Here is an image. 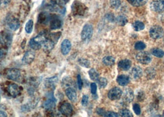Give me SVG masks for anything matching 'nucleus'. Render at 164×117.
Returning a JSON list of instances; mask_svg holds the SVG:
<instances>
[{
  "instance_id": "nucleus-1",
  "label": "nucleus",
  "mask_w": 164,
  "mask_h": 117,
  "mask_svg": "<svg viewBox=\"0 0 164 117\" xmlns=\"http://www.w3.org/2000/svg\"><path fill=\"white\" fill-rule=\"evenodd\" d=\"M49 33L46 32H41L35 37L32 38L29 42L30 47L33 50H39L41 48L43 44L48 38Z\"/></svg>"
},
{
  "instance_id": "nucleus-2",
  "label": "nucleus",
  "mask_w": 164,
  "mask_h": 117,
  "mask_svg": "<svg viewBox=\"0 0 164 117\" xmlns=\"http://www.w3.org/2000/svg\"><path fill=\"white\" fill-rule=\"evenodd\" d=\"M61 35V32H56L48 34V38L43 44V49L46 51L52 50Z\"/></svg>"
},
{
  "instance_id": "nucleus-3",
  "label": "nucleus",
  "mask_w": 164,
  "mask_h": 117,
  "mask_svg": "<svg viewBox=\"0 0 164 117\" xmlns=\"http://www.w3.org/2000/svg\"><path fill=\"white\" fill-rule=\"evenodd\" d=\"M12 36L11 33L7 31H2L0 32V50L8 51L11 42Z\"/></svg>"
},
{
  "instance_id": "nucleus-4",
  "label": "nucleus",
  "mask_w": 164,
  "mask_h": 117,
  "mask_svg": "<svg viewBox=\"0 0 164 117\" xmlns=\"http://www.w3.org/2000/svg\"><path fill=\"white\" fill-rule=\"evenodd\" d=\"M149 35L154 40L160 39L164 37V30L161 26L155 25L150 29Z\"/></svg>"
},
{
  "instance_id": "nucleus-5",
  "label": "nucleus",
  "mask_w": 164,
  "mask_h": 117,
  "mask_svg": "<svg viewBox=\"0 0 164 117\" xmlns=\"http://www.w3.org/2000/svg\"><path fill=\"white\" fill-rule=\"evenodd\" d=\"M136 60L138 62L142 64H148L152 60V56L149 53L146 51L140 52L136 54Z\"/></svg>"
},
{
  "instance_id": "nucleus-6",
  "label": "nucleus",
  "mask_w": 164,
  "mask_h": 117,
  "mask_svg": "<svg viewBox=\"0 0 164 117\" xmlns=\"http://www.w3.org/2000/svg\"><path fill=\"white\" fill-rule=\"evenodd\" d=\"M6 76L8 80L18 81L21 77V72L19 69L11 68L7 70Z\"/></svg>"
},
{
  "instance_id": "nucleus-7",
  "label": "nucleus",
  "mask_w": 164,
  "mask_h": 117,
  "mask_svg": "<svg viewBox=\"0 0 164 117\" xmlns=\"http://www.w3.org/2000/svg\"><path fill=\"white\" fill-rule=\"evenodd\" d=\"M93 28L90 24H86L83 28L81 33V38L83 41L89 40L93 35Z\"/></svg>"
},
{
  "instance_id": "nucleus-8",
  "label": "nucleus",
  "mask_w": 164,
  "mask_h": 117,
  "mask_svg": "<svg viewBox=\"0 0 164 117\" xmlns=\"http://www.w3.org/2000/svg\"><path fill=\"white\" fill-rule=\"evenodd\" d=\"M59 110L63 115L67 116V117L72 115L74 112L72 105L67 102H65L61 104L59 107Z\"/></svg>"
},
{
  "instance_id": "nucleus-9",
  "label": "nucleus",
  "mask_w": 164,
  "mask_h": 117,
  "mask_svg": "<svg viewBox=\"0 0 164 117\" xmlns=\"http://www.w3.org/2000/svg\"><path fill=\"white\" fill-rule=\"evenodd\" d=\"M122 91L120 88L118 87H115L112 88L108 93V98L112 101L118 100L122 96Z\"/></svg>"
},
{
  "instance_id": "nucleus-10",
  "label": "nucleus",
  "mask_w": 164,
  "mask_h": 117,
  "mask_svg": "<svg viewBox=\"0 0 164 117\" xmlns=\"http://www.w3.org/2000/svg\"><path fill=\"white\" fill-rule=\"evenodd\" d=\"M86 11V7L79 2H75L72 4V12L76 15H83Z\"/></svg>"
},
{
  "instance_id": "nucleus-11",
  "label": "nucleus",
  "mask_w": 164,
  "mask_h": 117,
  "mask_svg": "<svg viewBox=\"0 0 164 117\" xmlns=\"http://www.w3.org/2000/svg\"><path fill=\"white\" fill-rule=\"evenodd\" d=\"M50 28L52 30L60 28L63 25V21L58 15H52L50 18Z\"/></svg>"
},
{
  "instance_id": "nucleus-12",
  "label": "nucleus",
  "mask_w": 164,
  "mask_h": 117,
  "mask_svg": "<svg viewBox=\"0 0 164 117\" xmlns=\"http://www.w3.org/2000/svg\"><path fill=\"white\" fill-rule=\"evenodd\" d=\"M7 91L11 96L16 98L20 95L21 93V88L16 84H10L7 88Z\"/></svg>"
},
{
  "instance_id": "nucleus-13",
  "label": "nucleus",
  "mask_w": 164,
  "mask_h": 117,
  "mask_svg": "<svg viewBox=\"0 0 164 117\" xmlns=\"http://www.w3.org/2000/svg\"><path fill=\"white\" fill-rule=\"evenodd\" d=\"M153 11L161 12L164 10V0H154L151 4Z\"/></svg>"
},
{
  "instance_id": "nucleus-14",
  "label": "nucleus",
  "mask_w": 164,
  "mask_h": 117,
  "mask_svg": "<svg viewBox=\"0 0 164 117\" xmlns=\"http://www.w3.org/2000/svg\"><path fill=\"white\" fill-rule=\"evenodd\" d=\"M71 47H72V45H71V41L67 39L64 40L62 42L61 46V50L62 54L64 56L67 55L71 51Z\"/></svg>"
},
{
  "instance_id": "nucleus-15",
  "label": "nucleus",
  "mask_w": 164,
  "mask_h": 117,
  "mask_svg": "<svg viewBox=\"0 0 164 117\" xmlns=\"http://www.w3.org/2000/svg\"><path fill=\"white\" fill-rule=\"evenodd\" d=\"M7 24L9 28L12 30H17L20 27V22L19 20L15 17H9L7 20Z\"/></svg>"
},
{
  "instance_id": "nucleus-16",
  "label": "nucleus",
  "mask_w": 164,
  "mask_h": 117,
  "mask_svg": "<svg viewBox=\"0 0 164 117\" xmlns=\"http://www.w3.org/2000/svg\"><path fill=\"white\" fill-rule=\"evenodd\" d=\"M35 54L32 51H28L26 52L23 56L22 58V62L25 64L28 65L30 64L35 59Z\"/></svg>"
},
{
  "instance_id": "nucleus-17",
  "label": "nucleus",
  "mask_w": 164,
  "mask_h": 117,
  "mask_svg": "<svg viewBox=\"0 0 164 117\" xmlns=\"http://www.w3.org/2000/svg\"><path fill=\"white\" fill-rule=\"evenodd\" d=\"M66 94L69 99L72 102H76L77 101V95L76 90L71 87L67 88L66 89Z\"/></svg>"
},
{
  "instance_id": "nucleus-18",
  "label": "nucleus",
  "mask_w": 164,
  "mask_h": 117,
  "mask_svg": "<svg viewBox=\"0 0 164 117\" xmlns=\"http://www.w3.org/2000/svg\"><path fill=\"white\" fill-rule=\"evenodd\" d=\"M123 96V99L125 102H131L133 101L134 99V93L133 91L130 89V88H127L125 90L123 94H122Z\"/></svg>"
},
{
  "instance_id": "nucleus-19",
  "label": "nucleus",
  "mask_w": 164,
  "mask_h": 117,
  "mask_svg": "<svg viewBox=\"0 0 164 117\" xmlns=\"http://www.w3.org/2000/svg\"><path fill=\"white\" fill-rule=\"evenodd\" d=\"M143 76V70L139 66H136L133 68L131 72V76L134 80H139Z\"/></svg>"
},
{
  "instance_id": "nucleus-20",
  "label": "nucleus",
  "mask_w": 164,
  "mask_h": 117,
  "mask_svg": "<svg viewBox=\"0 0 164 117\" xmlns=\"http://www.w3.org/2000/svg\"><path fill=\"white\" fill-rule=\"evenodd\" d=\"M58 81V78L57 76L51 77L49 78H46L45 80V85L48 88L53 89L56 86Z\"/></svg>"
},
{
  "instance_id": "nucleus-21",
  "label": "nucleus",
  "mask_w": 164,
  "mask_h": 117,
  "mask_svg": "<svg viewBox=\"0 0 164 117\" xmlns=\"http://www.w3.org/2000/svg\"><path fill=\"white\" fill-rule=\"evenodd\" d=\"M132 62L129 59H123L119 62V67L124 71H127L131 68Z\"/></svg>"
},
{
  "instance_id": "nucleus-22",
  "label": "nucleus",
  "mask_w": 164,
  "mask_h": 117,
  "mask_svg": "<svg viewBox=\"0 0 164 117\" xmlns=\"http://www.w3.org/2000/svg\"><path fill=\"white\" fill-rule=\"evenodd\" d=\"M56 101L53 98H50L47 99L43 104V107L46 110H52L56 107Z\"/></svg>"
},
{
  "instance_id": "nucleus-23",
  "label": "nucleus",
  "mask_w": 164,
  "mask_h": 117,
  "mask_svg": "<svg viewBox=\"0 0 164 117\" xmlns=\"http://www.w3.org/2000/svg\"><path fill=\"white\" fill-rule=\"evenodd\" d=\"M130 77L126 75H121L117 78V83L121 86H126L130 83Z\"/></svg>"
},
{
  "instance_id": "nucleus-24",
  "label": "nucleus",
  "mask_w": 164,
  "mask_h": 117,
  "mask_svg": "<svg viewBox=\"0 0 164 117\" xmlns=\"http://www.w3.org/2000/svg\"><path fill=\"white\" fill-rule=\"evenodd\" d=\"M50 18H51V16H50V15L47 14L46 13L43 12L40 14L39 17H38V21H40V22L42 24H46L50 22Z\"/></svg>"
},
{
  "instance_id": "nucleus-25",
  "label": "nucleus",
  "mask_w": 164,
  "mask_h": 117,
  "mask_svg": "<svg viewBox=\"0 0 164 117\" xmlns=\"http://www.w3.org/2000/svg\"><path fill=\"white\" fill-rule=\"evenodd\" d=\"M115 20H116V23L119 26H124L127 23V22H128L127 18L125 15H119L116 18Z\"/></svg>"
},
{
  "instance_id": "nucleus-26",
  "label": "nucleus",
  "mask_w": 164,
  "mask_h": 117,
  "mask_svg": "<svg viewBox=\"0 0 164 117\" xmlns=\"http://www.w3.org/2000/svg\"><path fill=\"white\" fill-rule=\"evenodd\" d=\"M128 2L133 6L139 7L146 4L148 0H127Z\"/></svg>"
},
{
  "instance_id": "nucleus-27",
  "label": "nucleus",
  "mask_w": 164,
  "mask_h": 117,
  "mask_svg": "<svg viewBox=\"0 0 164 117\" xmlns=\"http://www.w3.org/2000/svg\"><path fill=\"white\" fill-rule=\"evenodd\" d=\"M102 62L107 66H110L115 63V59L112 56H106L102 58Z\"/></svg>"
},
{
  "instance_id": "nucleus-28",
  "label": "nucleus",
  "mask_w": 164,
  "mask_h": 117,
  "mask_svg": "<svg viewBox=\"0 0 164 117\" xmlns=\"http://www.w3.org/2000/svg\"><path fill=\"white\" fill-rule=\"evenodd\" d=\"M33 21L30 19L28 20V22L26 23L25 27V30L27 33L30 34L33 31Z\"/></svg>"
},
{
  "instance_id": "nucleus-29",
  "label": "nucleus",
  "mask_w": 164,
  "mask_h": 117,
  "mask_svg": "<svg viewBox=\"0 0 164 117\" xmlns=\"http://www.w3.org/2000/svg\"><path fill=\"white\" fill-rule=\"evenodd\" d=\"M88 73H89V76L91 80H92L93 81H97V80L99 79V78L98 73L94 68L90 69L89 70V72H88Z\"/></svg>"
},
{
  "instance_id": "nucleus-30",
  "label": "nucleus",
  "mask_w": 164,
  "mask_h": 117,
  "mask_svg": "<svg viewBox=\"0 0 164 117\" xmlns=\"http://www.w3.org/2000/svg\"><path fill=\"white\" fill-rule=\"evenodd\" d=\"M133 28L135 29V30L136 31H141V30H143V29H145V24L141 22V21H136L135 22V23L133 24Z\"/></svg>"
},
{
  "instance_id": "nucleus-31",
  "label": "nucleus",
  "mask_w": 164,
  "mask_h": 117,
  "mask_svg": "<svg viewBox=\"0 0 164 117\" xmlns=\"http://www.w3.org/2000/svg\"><path fill=\"white\" fill-rule=\"evenodd\" d=\"M146 77L149 80L154 78L156 76V72L154 69L151 67L147 68L146 70Z\"/></svg>"
},
{
  "instance_id": "nucleus-32",
  "label": "nucleus",
  "mask_w": 164,
  "mask_h": 117,
  "mask_svg": "<svg viewBox=\"0 0 164 117\" xmlns=\"http://www.w3.org/2000/svg\"><path fill=\"white\" fill-rule=\"evenodd\" d=\"M151 53H152L153 55H154V56H156L157 58H161L164 56V51L161 49H158V48L153 49L152 50Z\"/></svg>"
},
{
  "instance_id": "nucleus-33",
  "label": "nucleus",
  "mask_w": 164,
  "mask_h": 117,
  "mask_svg": "<svg viewBox=\"0 0 164 117\" xmlns=\"http://www.w3.org/2000/svg\"><path fill=\"white\" fill-rule=\"evenodd\" d=\"M119 115L123 117H132V113L127 109H122L119 111Z\"/></svg>"
},
{
  "instance_id": "nucleus-34",
  "label": "nucleus",
  "mask_w": 164,
  "mask_h": 117,
  "mask_svg": "<svg viewBox=\"0 0 164 117\" xmlns=\"http://www.w3.org/2000/svg\"><path fill=\"white\" fill-rule=\"evenodd\" d=\"M97 82L98 83L99 88H105L107 84V80H106V78H103V77L99 78Z\"/></svg>"
},
{
  "instance_id": "nucleus-35",
  "label": "nucleus",
  "mask_w": 164,
  "mask_h": 117,
  "mask_svg": "<svg viewBox=\"0 0 164 117\" xmlns=\"http://www.w3.org/2000/svg\"><path fill=\"white\" fill-rule=\"evenodd\" d=\"M79 63H80V65L82 66V67H86V68H89L90 67V62L87 60V59H85V58H79Z\"/></svg>"
},
{
  "instance_id": "nucleus-36",
  "label": "nucleus",
  "mask_w": 164,
  "mask_h": 117,
  "mask_svg": "<svg viewBox=\"0 0 164 117\" xmlns=\"http://www.w3.org/2000/svg\"><path fill=\"white\" fill-rule=\"evenodd\" d=\"M146 44L142 41H138L137 43H136L135 45V48L136 50L140 51V50H143L146 48Z\"/></svg>"
},
{
  "instance_id": "nucleus-37",
  "label": "nucleus",
  "mask_w": 164,
  "mask_h": 117,
  "mask_svg": "<svg viewBox=\"0 0 164 117\" xmlns=\"http://www.w3.org/2000/svg\"><path fill=\"white\" fill-rule=\"evenodd\" d=\"M111 7L114 9H117L120 5V0H110Z\"/></svg>"
},
{
  "instance_id": "nucleus-38",
  "label": "nucleus",
  "mask_w": 164,
  "mask_h": 117,
  "mask_svg": "<svg viewBox=\"0 0 164 117\" xmlns=\"http://www.w3.org/2000/svg\"><path fill=\"white\" fill-rule=\"evenodd\" d=\"M6 107L4 105H0V117H7V113L6 112Z\"/></svg>"
},
{
  "instance_id": "nucleus-39",
  "label": "nucleus",
  "mask_w": 164,
  "mask_h": 117,
  "mask_svg": "<svg viewBox=\"0 0 164 117\" xmlns=\"http://www.w3.org/2000/svg\"><path fill=\"white\" fill-rule=\"evenodd\" d=\"M133 110H134L135 113L136 115H139L141 114V107H140V106L139 104H135L133 105Z\"/></svg>"
},
{
  "instance_id": "nucleus-40",
  "label": "nucleus",
  "mask_w": 164,
  "mask_h": 117,
  "mask_svg": "<svg viewBox=\"0 0 164 117\" xmlns=\"http://www.w3.org/2000/svg\"><path fill=\"white\" fill-rule=\"evenodd\" d=\"M97 91V84L95 83H93L91 84V93L94 95L96 94Z\"/></svg>"
},
{
  "instance_id": "nucleus-41",
  "label": "nucleus",
  "mask_w": 164,
  "mask_h": 117,
  "mask_svg": "<svg viewBox=\"0 0 164 117\" xmlns=\"http://www.w3.org/2000/svg\"><path fill=\"white\" fill-rule=\"evenodd\" d=\"M89 98L87 95H84L82 98V104L83 106H86L88 103Z\"/></svg>"
},
{
  "instance_id": "nucleus-42",
  "label": "nucleus",
  "mask_w": 164,
  "mask_h": 117,
  "mask_svg": "<svg viewBox=\"0 0 164 117\" xmlns=\"http://www.w3.org/2000/svg\"><path fill=\"white\" fill-rule=\"evenodd\" d=\"M104 117H119V115H118V114L114 112H106Z\"/></svg>"
},
{
  "instance_id": "nucleus-43",
  "label": "nucleus",
  "mask_w": 164,
  "mask_h": 117,
  "mask_svg": "<svg viewBox=\"0 0 164 117\" xmlns=\"http://www.w3.org/2000/svg\"><path fill=\"white\" fill-rule=\"evenodd\" d=\"M77 84H78L79 89L81 90L83 87V81H82L81 76L80 75H77Z\"/></svg>"
},
{
  "instance_id": "nucleus-44",
  "label": "nucleus",
  "mask_w": 164,
  "mask_h": 117,
  "mask_svg": "<svg viewBox=\"0 0 164 117\" xmlns=\"http://www.w3.org/2000/svg\"><path fill=\"white\" fill-rule=\"evenodd\" d=\"M69 0H56V3L59 6H63L66 4Z\"/></svg>"
},
{
  "instance_id": "nucleus-45",
  "label": "nucleus",
  "mask_w": 164,
  "mask_h": 117,
  "mask_svg": "<svg viewBox=\"0 0 164 117\" xmlns=\"http://www.w3.org/2000/svg\"><path fill=\"white\" fill-rule=\"evenodd\" d=\"M11 0H0V7H6L10 2Z\"/></svg>"
},
{
  "instance_id": "nucleus-46",
  "label": "nucleus",
  "mask_w": 164,
  "mask_h": 117,
  "mask_svg": "<svg viewBox=\"0 0 164 117\" xmlns=\"http://www.w3.org/2000/svg\"><path fill=\"white\" fill-rule=\"evenodd\" d=\"M63 82L64 83V84L65 86H67L68 88L70 87L71 84L72 83V81H71V80H69V78H66L63 79Z\"/></svg>"
},
{
  "instance_id": "nucleus-47",
  "label": "nucleus",
  "mask_w": 164,
  "mask_h": 117,
  "mask_svg": "<svg viewBox=\"0 0 164 117\" xmlns=\"http://www.w3.org/2000/svg\"><path fill=\"white\" fill-rule=\"evenodd\" d=\"M106 112L104 109H97V110H96V113L98 115H101V116H104Z\"/></svg>"
},
{
  "instance_id": "nucleus-48",
  "label": "nucleus",
  "mask_w": 164,
  "mask_h": 117,
  "mask_svg": "<svg viewBox=\"0 0 164 117\" xmlns=\"http://www.w3.org/2000/svg\"><path fill=\"white\" fill-rule=\"evenodd\" d=\"M106 18L110 22H113L114 20V16L112 14H108L106 15Z\"/></svg>"
},
{
  "instance_id": "nucleus-49",
  "label": "nucleus",
  "mask_w": 164,
  "mask_h": 117,
  "mask_svg": "<svg viewBox=\"0 0 164 117\" xmlns=\"http://www.w3.org/2000/svg\"><path fill=\"white\" fill-rule=\"evenodd\" d=\"M163 114H164V112H163Z\"/></svg>"
}]
</instances>
